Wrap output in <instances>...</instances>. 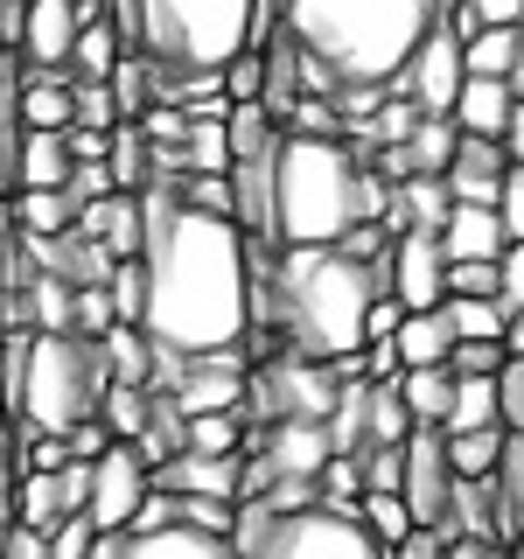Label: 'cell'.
<instances>
[{
  "mask_svg": "<svg viewBox=\"0 0 524 559\" xmlns=\"http://www.w3.org/2000/svg\"><path fill=\"white\" fill-rule=\"evenodd\" d=\"M503 349H511V357H524V308H511V329H503Z\"/></svg>",
  "mask_w": 524,
  "mask_h": 559,
  "instance_id": "cell-63",
  "label": "cell"
},
{
  "mask_svg": "<svg viewBox=\"0 0 524 559\" xmlns=\"http://www.w3.org/2000/svg\"><path fill=\"white\" fill-rule=\"evenodd\" d=\"M357 518L371 524L378 546H406V538H413V511H406V497H398V489H364V497H357Z\"/></svg>",
  "mask_w": 524,
  "mask_h": 559,
  "instance_id": "cell-39",
  "label": "cell"
},
{
  "mask_svg": "<svg viewBox=\"0 0 524 559\" xmlns=\"http://www.w3.org/2000/svg\"><path fill=\"white\" fill-rule=\"evenodd\" d=\"M119 322V308H112V287H70V336H105V329Z\"/></svg>",
  "mask_w": 524,
  "mask_h": 559,
  "instance_id": "cell-44",
  "label": "cell"
},
{
  "mask_svg": "<svg viewBox=\"0 0 524 559\" xmlns=\"http://www.w3.org/2000/svg\"><path fill=\"white\" fill-rule=\"evenodd\" d=\"M28 322L35 329H63V336H70V287H63V280H49V273L28 280Z\"/></svg>",
  "mask_w": 524,
  "mask_h": 559,
  "instance_id": "cell-46",
  "label": "cell"
},
{
  "mask_svg": "<svg viewBox=\"0 0 524 559\" xmlns=\"http://www.w3.org/2000/svg\"><path fill=\"white\" fill-rule=\"evenodd\" d=\"M252 454L273 468V483H314L329 468V427L322 419H266L259 427V441H252Z\"/></svg>",
  "mask_w": 524,
  "mask_h": 559,
  "instance_id": "cell-13",
  "label": "cell"
},
{
  "mask_svg": "<svg viewBox=\"0 0 524 559\" xmlns=\"http://www.w3.org/2000/svg\"><path fill=\"white\" fill-rule=\"evenodd\" d=\"M105 84H112V98H119V119H140L154 105V63L133 57V49L112 63V78H105Z\"/></svg>",
  "mask_w": 524,
  "mask_h": 559,
  "instance_id": "cell-41",
  "label": "cell"
},
{
  "mask_svg": "<svg viewBox=\"0 0 524 559\" xmlns=\"http://www.w3.org/2000/svg\"><path fill=\"white\" fill-rule=\"evenodd\" d=\"M398 371H406L398 343H364V378L371 384H398Z\"/></svg>",
  "mask_w": 524,
  "mask_h": 559,
  "instance_id": "cell-55",
  "label": "cell"
},
{
  "mask_svg": "<svg viewBox=\"0 0 524 559\" xmlns=\"http://www.w3.org/2000/svg\"><path fill=\"white\" fill-rule=\"evenodd\" d=\"M98 538H105V532H98L84 511H63L57 524H49V559H92Z\"/></svg>",
  "mask_w": 524,
  "mask_h": 559,
  "instance_id": "cell-47",
  "label": "cell"
},
{
  "mask_svg": "<svg viewBox=\"0 0 524 559\" xmlns=\"http://www.w3.org/2000/svg\"><path fill=\"white\" fill-rule=\"evenodd\" d=\"M105 384V343L92 336H63V329H35L28 343V364H22V406L14 419H28L35 433H70L78 419L98 413Z\"/></svg>",
  "mask_w": 524,
  "mask_h": 559,
  "instance_id": "cell-6",
  "label": "cell"
},
{
  "mask_svg": "<svg viewBox=\"0 0 524 559\" xmlns=\"http://www.w3.org/2000/svg\"><path fill=\"white\" fill-rule=\"evenodd\" d=\"M175 524H189V532H210V538H231L238 503H224V497H175Z\"/></svg>",
  "mask_w": 524,
  "mask_h": 559,
  "instance_id": "cell-45",
  "label": "cell"
},
{
  "mask_svg": "<svg viewBox=\"0 0 524 559\" xmlns=\"http://www.w3.org/2000/svg\"><path fill=\"white\" fill-rule=\"evenodd\" d=\"M119 57H127V43H119L112 14H92V22L78 28V49H70V78H112Z\"/></svg>",
  "mask_w": 524,
  "mask_h": 559,
  "instance_id": "cell-32",
  "label": "cell"
},
{
  "mask_svg": "<svg viewBox=\"0 0 524 559\" xmlns=\"http://www.w3.org/2000/svg\"><path fill=\"white\" fill-rule=\"evenodd\" d=\"M0 559H49V532H28V524H8V538H0Z\"/></svg>",
  "mask_w": 524,
  "mask_h": 559,
  "instance_id": "cell-56",
  "label": "cell"
},
{
  "mask_svg": "<svg viewBox=\"0 0 524 559\" xmlns=\"http://www.w3.org/2000/svg\"><path fill=\"white\" fill-rule=\"evenodd\" d=\"M105 371H112V384H147L154 392V364H162V349H154V336L140 322H112L105 329Z\"/></svg>",
  "mask_w": 524,
  "mask_h": 559,
  "instance_id": "cell-22",
  "label": "cell"
},
{
  "mask_svg": "<svg viewBox=\"0 0 524 559\" xmlns=\"http://www.w3.org/2000/svg\"><path fill=\"white\" fill-rule=\"evenodd\" d=\"M462 84H468L462 28H454V22H433V28H427V43L413 49V63L398 70V84H392V92H406V98L419 105V112H454Z\"/></svg>",
  "mask_w": 524,
  "mask_h": 559,
  "instance_id": "cell-10",
  "label": "cell"
},
{
  "mask_svg": "<svg viewBox=\"0 0 524 559\" xmlns=\"http://www.w3.org/2000/svg\"><path fill=\"white\" fill-rule=\"evenodd\" d=\"M448 210H454V197H448V182L441 175H406V182H392V210H384V231H441L448 224Z\"/></svg>",
  "mask_w": 524,
  "mask_h": 559,
  "instance_id": "cell-19",
  "label": "cell"
},
{
  "mask_svg": "<svg viewBox=\"0 0 524 559\" xmlns=\"http://www.w3.org/2000/svg\"><path fill=\"white\" fill-rule=\"evenodd\" d=\"M448 294H503L497 259H454V266H448Z\"/></svg>",
  "mask_w": 524,
  "mask_h": 559,
  "instance_id": "cell-50",
  "label": "cell"
},
{
  "mask_svg": "<svg viewBox=\"0 0 524 559\" xmlns=\"http://www.w3.org/2000/svg\"><path fill=\"white\" fill-rule=\"evenodd\" d=\"M448 322H454V343H503L511 329V301L503 294H448Z\"/></svg>",
  "mask_w": 524,
  "mask_h": 559,
  "instance_id": "cell-27",
  "label": "cell"
},
{
  "mask_svg": "<svg viewBox=\"0 0 524 559\" xmlns=\"http://www.w3.org/2000/svg\"><path fill=\"white\" fill-rule=\"evenodd\" d=\"M217 78H224V98H231V105H252V98H266V49H252V43H245L238 57L217 70Z\"/></svg>",
  "mask_w": 524,
  "mask_h": 559,
  "instance_id": "cell-43",
  "label": "cell"
},
{
  "mask_svg": "<svg viewBox=\"0 0 524 559\" xmlns=\"http://www.w3.org/2000/svg\"><path fill=\"white\" fill-rule=\"evenodd\" d=\"M14 224H22V231H70V224H78V203H70V189H14Z\"/></svg>",
  "mask_w": 524,
  "mask_h": 559,
  "instance_id": "cell-36",
  "label": "cell"
},
{
  "mask_svg": "<svg viewBox=\"0 0 524 559\" xmlns=\"http://www.w3.org/2000/svg\"><path fill=\"white\" fill-rule=\"evenodd\" d=\"M84 22H92V14H84L78 0H22V35H14V49H22V63H35V70H70V49H78Z\"/></svg>",
  "mask_w": 524,
  "mask_h": 559,
  "instance_id": "cell-14",
  "label": "cell"
},
{
  "mask_svg": "<svg viewBox=\"0 0 524 559\" xmlns=\"http://www.w3.org/2000/svg\"><path fill=\"white\" fill-rule=\"evenodd\" d=\"M70 140L63 133H35L22 127V189H63L70 182Z\"/></svg>",
  "mask_w": 524,
  "mask_h": 559,
  "instance_id": "cell-29",
  "label": "cell"
},
{
  "mask_svg": "<svg viewBox=\"0 0 524 559\" xmlns=\"http://www.w3.org/2000/svg\"><path fill=\"white\" fill-rule=\"evenodd\" d=\"M511 105H517V84H511V78H468L448 119H454V127H462V133L503 140V127H511Z\"/></svg>",
  "mask_w": 524,
  "mask_h": 559,
  "instance_id": "cell-20",
  "label": "cell"
},
{
  "mask_svg": "<svg viewBox=\"0 0 524 559\" xmlns=\"http://www.w3.org/2000/svg\"><path fill=\"white\" fill-rule=\"evenodd\" d=\"M476 427H503L497 378H454V406H448V427L441 433H476Z\"/></svg>",
  "mask_w": 524,
  "mask_h": 559,
  "instance_id": "cell-34",
  "label": "cell"
},
{
  "mask_svg": "<svg viewBox=\"0 0 524 559\" xmlns=\"http://www.w3.org/2000/svg\"><path fill=\"white\" fill-rule=\"evenodd\" d=\"M448 559H511V552H497V538H448Z\"/></svg>",
  "mask_w": 524,
  "mask_h": 559,
  "instance_id": "cell-60",
  "label": "cell"
},
{
  "mask_svg": "<svg viewBox=\"0 0 524 559\" xmlns=\"http://www.w3.org/2000/svg\"><path fill=\"white\" fill-rule=\"evenodd\" d=\"M231 546L238 559H392V546H378L371 524L357 511H294V518H273L266 503H238V524H231Z\"/></svg>",
  "mask_w": 524,
  "mask_h": 559,
  "instance_id": "cell-7",
  "label": "cell"
},
{
  "mask_svg": "<svg viewBox=\"0 0 524 559\" xmlns=\"http://www.w3.org/2000/svg\"><path fill=\"white\" fill-rule=\"evenodd\" d=\"M503 168H511V154H503V140H483V133H462V147H454L448 162V197L454 203H497L503 189Z\"/></svg>",
  "mask_w": 524,
  "mask_h": 559,
  "instance_id": "cell-17",
  "label": "cell"
},
{
  "mask_svg": "<svg viewBox=\"0 0 524 559\" xmlns=\"http://www.w3.org/2000/svg\"><path fill=\"white\" fill-rule=\"evenodd\" d=\"M503 448H511V433H503V427L448 433V462H454V476H497V468H503Z\"/></svg>",
  "mask_w": 524,
  "mask_h": 559,
  "instance_id": "cell-37",
  "label": "cell"
},
{
  "mask_svg": "<svg viewBox=\"0 0 524 559\" xmlns=\"http://www.w3.org/2000/svg\"><path fill=\"white\" fill-rule=\"evenodd\" d=\"M147 489H154V462L140 454V441H112L92 462V503H84V518L98 532H127L133 511L147 503Z\"/></svg>",
  "mask_w": 524,
  "mask_h": 559,
  "instance_id": "cell-9",
  "label": "cell"
},
{
  "mask_svg": "<svg viewBox=\"0 0 524 559\" xmlns=\"http://www.w3.org/2000/svg\"><path fill=\"white\" fill-rule=\"evenodd\" d=\"M483 22H524V0H468Z\"/></svg>",
  "mask_w": 524,
  "mask_h": 559,
  "instance_id": "cell-62",
  "label": "cell"
},
{
  "mask_svg": "<svg viewBox=\"0 0 524 559\" xmlns=\"http://www.w3.org/2000/svg\"><path fill=\"white\" fill-rule=\"evenodd\" d=\"M364 168L343 133H279L273 154V245H343L357 224Z\"/></svg>",
  "mask_w": 524,
  "mask_h": 559,
  "instance_id": "cell-4",
  "label": "cell"
},
{
  "mask_svg": "<svg viewBox=\"0 0 524 559\" xmlns=\"http://www.w3.org/2000/svg\"><path fill=\"white\" fill-rule=\"evenodd\" d=\"M392 294L406 308H441L448 301V252L441 231H398L392 238Z\"/></svg>",
  "mask_w": 524,
  "mask_h": 559,
  "instance_id": "cell-15",
  "label": "cell"
},
{
  "mask_svg": "<svg viewBox=\"0 0 524 559\" xmlns=\"http://www.w3.org/2000/svg\"><path fill=\"white\" fill-rule=\"evenodd\" d=\"M398 147H406V175H448L454 147H462V127L448 112H419L413 140H398Z\"/></svg>",
  "mask_w": 524,
  "mask_h": 559,
  "instance_id": "cell-28",
  "label": "cell"
},
{
  "mask_svg": "<svg viewBox=\"0 0 524 559\" xmlns=\"http://www.w3.org/2000/svg\"><path fill=\"white\" fill-rule=\"evenodd\" d=\"M175 189H182L196 210H217V217H231V175H175Z\"/></svg>",
  "mask_w": 524,
  "mask_h": 559,
  "instance_id": "cell-51",
  "label": "cell"
},
{
  "mask_svg": "<svg viewBox=\"0 0 524 559\" xmlns=\"http://www.w3.org/2000/svg\"><path fill=\"white\" fill-rule=\"evenodd\" d=\"M70 105H78L70 127H98V133L119 127V98H112V84H105V78H70Z\"/></svg>",
  "mask_w": 524,
  "mask_h": 559,
  "instance_id": "cell-42",
  "label": "cell"
},
{
  "mask_svg": "<svg viewBox=\"0 0 524 559\" xmlns=\"http://www.w3.org/2000/svg\"><path fill=\"white\" fill-rule=\"evenodd\" d=\"M503 154L524 168V92H517V105H511V127H503Z\"/></svg>",
  "mask_w": 524,
  "mask_h": 559,
  "instance_id": "cell-61",
  "label": "cell"
},
{
  "mask_svg": "<svg viewBox=\"0 0 524 559\" xmlns=\"http://www.w3.org/2000/svg\"><path fill=\"white\" fill-rule=\"evenodd\" d=\"M105 287H112V308H119V322H140V314H147V273H140V259H119Z\"/></svg>",
  "mask_w": 524,
  "mask_h": 559,
  "instance_id": "cell-48",
  "label": "cell"
},
{
  "mask_svg": "<svg viewBox=\"0 0 524 559\" xmlns=\"http://www.w3.org/2000/svg\"><path fill=\"white\" fill-rule=\"evenodd\" d=\"M92 559H238V546L189 524H162V532H105Z\"/></svg>",
  "mask_w": 524,
  "mask_h": 559,
  "instance_id": "cell-16",
  "label": "cell"
},
{
  "mask_svg": "<svg viewBox=\"0 0 524 559\" xmlns=\"http://www.w3.org/2000/svg\"><path fill=\"white\" fill-rule=\"evenodd\" d=\"M162 524H175V497H168V489H147V503L133 511L127 532H162Z\"/></svg>",
  "mask_w": 524,
  "mask_h": 559,
  "instance_id": "cell-58",
  "label": "cell"
},
{
  "mask_svg": "<svg viewBox=\"0 0 524 559\" xmlns=\"http://www.w3.org/2000/svg\"><path fill=\"white\" fill-rule=\"evenodd\" d=\"M57 518H63L57 468H22V476H14V524H28V532H49Z\"/></svg>",
  "mask_w": 524,
  "mask_h": 559,
  "instance_id": "cell-33",
  "label": "cell"
},
{
  "mask_svg": "<svg viewBox=\"0 0 524 559\" xmlns=\"http://www.w3.org/2000/svg\"><path fill=\"white\" fill-rule=\"evenodd\" d=\"M63 441H70V454H78V462H98V454L112 448V427H105V419L92 413V419H78V427H70Z\"/></svg>",
  "mask_w": 524,
  "mask_h": 559,
  "instance_id": "cell-54",
  "label": "cell"
},
{
  "mask_svg": "<svg viewBox=\"0 0 524 559\" xmlns=\"http://www.w3.org/2000/svg\"><path fill=\"white\" fill-rule=\"evenodd\" d=\"M57 497H63V511H84V503H92V462L70 454V462L57 468Z\"/></svg>",
  "mask_w": 524,
  "mask_h": 559,
  "instance_id": "cell-53",
  "label": "cell"
},
{
  "mask_svg": "<svg viewBox=\"0 0 524 559\" xmlns=\"http://www.w3.org/2000/svg\"><path fill=\"white\" fill-rule=\"evenodd\" d=\"M497 217H503V231L524 238V168L511 162L503 168V189H497Z\"/></svg>",
  "mask_w": 524,
  "mask_h": 559,
  "instance_id": "cell-52",
  "label": "cell"
},
{
  "mask_svg": "<svg viewBox=\"0 0 524 559\" xmlns=\"http://www.w3.org/2000/svg\"><path fill=\"white\" fill-rule=\"evenodd\" d=\"M70 119H78V105H70V70H35L22 78V127L35 133H70Z\"/></svg>",
  "mask_w": 524,
  "mask_h": 559,
  "instance_id": "cell-21",
  "label": "cell"
},
{
  "mask_svg": "<svg viewBox=\"0 0 524 559\" xmlns=\"http://www.w3.org/2000/svg\"><path fill=\"white\" fill-rule=\"evenodd\" d=\"M398 357H406V371H419V364H448L454 357V322L448 308H406V322H398Z\"/></svg>",
  "mask_w": 524,
  "mask_h": 559,
  "instance_id": "cell-23",
  "label": "cell"
},
{
  "mask_svg": "<svg viewBox=\"0 0 524 559\" xmlns=\"http://www.w3.org/2000/svg\"><path fill=\"white\" fill-rule=\"evenodd\" d=\"M147 245H140V273H147V329L175 357H203V349H238L252 329V273L259 245L217 210H196L175 182H154L147 197Z\"/></svg>",
  "mask_w": 524,
  "mask_h": 559,
  "instance_id": "cell-1",
  "label": "cell"
},
{
  "mask_svg": "<svg viewBox=\"0 0 524 559\" xmlns=\"http://www.w3.org/2000/svg\"><path fill=\"white\" fill-rule=\"evenodd\" d=\"M406 511L413 524H441L454 497V462H448V433L441 427H413L406 433Z\"/></svg>",
  "mask_w": 524,
  "mask_h": 559,
  "instance_id": "cell-11",
  "label": "cell"
},
{
  "mask_svg": "<svg viewBox=\"0 0 524 559\" xmlns=\"http://www.w3.org/2000/svg\"><path fill=\"white\" fill-rule=\"evenodd\" d=\"M189 448H196V454H245V406H231V413H189Z\"/></svg>",
  "mask_w": 524,
  "mask_h": 559,
  "instance_id": "cell-40",
  "label": "cell"
},
{
  "mask_svg": "<svg viewBox=\"0 0 524 559\" xmlns=\"http://www.w3.org/2000/svg\"><path fill=\"white\" fill-rule=\"evenodd\" d=\"M378 294H392V252L357 259L349 245H279L273 273H252V322H279L287 349L343 364L364 349Z\"/></svg>",
  "mask_w": 524,
  "mask_h": 559,
  "instance_id": "cell-2",
  "label": "cell"
},
{
  "mask_svg": "<svg viewBox=\"0 0 524 559\" xmlns=\"http://www.w3.org/2000/svg\"><path fill=\"white\" fill-rule=\"evenodd\" d=\"M105 168H112V182L127 189V197H147V189H154V140H147L140 119H119V127H112Z\"/></svg>",
  "mask_w": 524,
  "mask_h": 559,
  "instance_id": "cell-24",
  "label": "cell"
},
{
  "mask_svg": "<svg viewBox=\"0 0 524 559\" xmlns=\"http://www.w3.org/2000/svg\"><path fill=\"white\" fill-rule=\"evenodd\" d=\"M0 336H8V329H0Z\"/></svg>",
  "mask_w": 524,
  "mask_h": 559,
  "instance_id": "cell-64",
  "label": "cell"
},
{
  "mask_svg": "<svg viewBox=\"0 0 524 559\" xmlns=\"http://www.w3.org/2000/svg\"><path fill=\"white\" fill-rule=\"evenodd\" d=\"M98 419L112 427V441H140L147 419H154V392H147V384H105Z\"/></svg>",
  "mask_w": 524,
  "mask_h": 559,
  "instance_id": "cell-35",
  "label": "cell"
},
{
  "mask_svg": "<svg viewBox=\"0 0 524 559\" xmlns=\"http://www.w3.org/2000/svg\"><path fill=\"white\" fill-rule=\"evenodd\" d=\"M448 22L441 0H287V43L301 49L314 92L343 84H398L427 28Z\"/></svg>",
  "mask_w": 524,
  "mask_h": 559,
  "instance_id": "cell-3",
  "label": "cell"
},
{
  "mask_svg": "<svg viewBox=\"0 0 524 559\" xmlns=\"http://www.w3.org/2000/svg\"><path fill=\"white\" fill-rule=\"evenodd\" d=\"M503 245H511V231H503L497 203H454L448 210V224H441L448 266H454V259H503Z\"/></svg>",
  "mask_w": 524,
  "mask_h": 559,
  "instance_id": "cell-18",
  "label": "cell"
},
{
  "mask_svg": "<svg viewBox=\"0 0 524 559\" xmlns=\"http://www.w3.org/2000/svg\"><path fill=\"white\" fill-rule=\"evenodd\" d=\"M468 78H511L517 70V22H483L476 35H462Z\"/></svg>",
  "mask_w": 524,
  "mask_h": 559,
  "instance_id": "cell-30",
  "label": "cell"
},
{
  "mask_svg": "<svg viewBox=\"0 0 524 559\" xmlns=\"http://www.w3.org/2000/svg\"><path fill=\"white\" fill-rule=\"evenodd\" d=\"M336 392H343L336 364L301 357V349H279V357H273V364H259V378H252L259 419H329Z\"/></svg>",
  "mask_w": 524,
  "mask_h": 559,
  "instance_id": "cell-8",
  "label": "cell"
},
{
  "mask_svg": "<svg viewBox=\"0 0 524 559\" xmlns=\"http://www.w3.org/2000/svg\"><path fill=\"white\" fill-rule=\"evenodd\" d=\"M329 448L336 454H364L371 448V378H343L336 406H329Z\"/></svg>",
  "mask_w": 524,
  "mask_h": 559,
  "instance_id": "cell-25",
  "label": "cell"
},
{
  "mask_svg": "<svg viewBox=\"0 0 524 559\" xmlns=\"http://www.w3.org/2000/svg\"><path fill=\"white\" fill-rule=\"evenodd\" d=\"M224 168H231V127L196 112L182 133V175H224Z\"/></svg>",
  "mask_w": 524,
  "mask_h": 559,
  "instance_id": "cell-31",
  "label": "cell"
},
{
  "mask_svg": "<svg viewBox=\"0 0 524 559\" xmlns=\"http://www.w3.org/2000/svg\"><path fill=\"white\" fill-rule=\"evenodd\" d=\"M398 399H406L413 427H448L454 371H448V364H419V371H398Z\"/></svg>",
  "mask_w": 524,
  "mask_h": 559,
  "instance_id": "cell-26",
  "label": "cell"
},
{
  "mask_svg": "<svg viewBox=\"0 0 524 559\" xmlns=\"http://www.w3.org/2000/svg\"><path fill=\"white\" fill-rule=\"evenodd\" d=\"M497 532H524V419L511 427V448L497 468Z\"/></svg>",
  "mask_w": 524,
  "mask_h": 559,
  "instance_id": "cell-38",
  "label": "cell"
},
{
  "mask_svg": "<svg viewBox=\"0 0 524 559\" xmlns=\"http://www.w3.org/2000/svg\"><path fill=\"white\" fill-rule=\"evenodd\" d=\"M105 14L154 70H224L252 35V0H105Z\"/></svg>",
  "mask_w": 524,
  "mask_h": 559,
  "instance_id": "cell-5",
  "label": "cell"
},
{
  "mask_svg": "<svg viewBox=\"0 0 524 559\" xmlns=\"http://www.w3.org/2000/svg\"><path fill=\"white\" fill-rule=\"evenodd\" d=\"M168 399L182 413H231L245 406V364L238 349H203V357H175V384Z\"/></svg>",
  "mask_w": 524,
  "mask_h": 559,
  "instance_id": "cell-12",
  "label": "cell"
},
{
  "mask_svg": "<svg viewBox=\"0 0 524 559\" xmlns=\"http://www.w3.org/2000/svg\"><path fill=\"white\" fill-rule=\"evenodd\" d=\"M497 273H503V301H511V308H524V238H511V245H503Z\"/></svg>",
  "mask_w": 524,
  "mask_h": 559,
  "instance_id": "cell-57",
  "label": "cell"
},
{
  "mask_svg": "<svg viewBox=\"0 0 524 559\" xmlns=\"http://www.w3.org/2000/svg\"><path fill=\"white\" fill-rule=\"evenodd\" d=\"M503 364H511V349H503V343H454L448 371L454 378H497Z\"/></svg>",
  "mask_w": 524,
  "mask_h": 559,
  "instance_id": "cell-49",
  "label": "cell"
},
{
  "mask_svg": "<svg viewBox=\"0 0 524 559\" xmlns=\"http://www.w3.org/2000/svg\"><path fill=\"white\" fill-rule=\"evenodd\" d=\"M70 162H105V147H112V133H98V127H70Z\"/></svg>",
  "mask_w": 524,
  "mask_h": 559,
  "instance_id": "cell-59",
  "label": "cell"
}]
</instances>
